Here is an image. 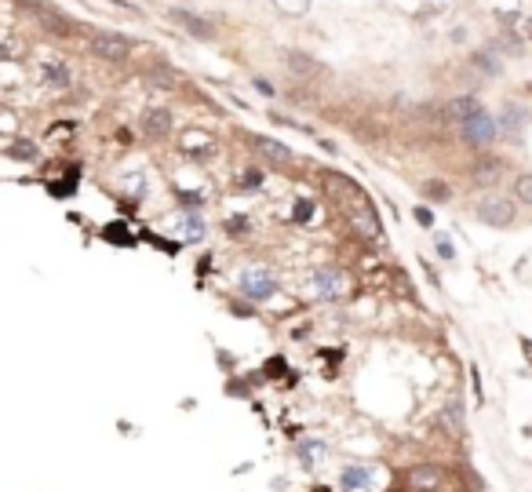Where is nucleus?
Here are the masks:
<instances>
[{
	"label": "nucleus",
	"mask_w": 532,
	"mask_h": 492,
	"mask_svg": "<svg viewBox=\"0 0 532 492\" xmlns=\"http://www.w3.org/2000/svg\"><path fill=\"white\" fill-rule=\"evenodd\" d=\"M310 215H314V204H310V201H299V204H296V212H292L296 223H306Z\"/></svg>",
	"instance_id": "nucleus-29"
},
{
	"label": "nucleus",
	"mask_w": 532,
	"mask_h": 492,
	"mask_svg": "<svg viewBox=\"0 0 532 492\" xmlns=\"http://www.w3.org/2000/svg\"><path fill=\"white\" fill-rule=\"evenodd\" d=\"M263 372H266V376H281V379H288V383H296V372L284 369V358H270V361L263 364Z\"/></svg>",
	"instance_id": "nucleus-24"
},
{
	"label": "nucleus",
	"mask_w": 532,
	"mask_h": 492,
	"mask_svg": "<svg viewBox=\"0 0 532 492\" xmlns=\"http://www.w3.org/2000/svg\"><path fill=\"white\" fill-rule=\"evenodd\" d=\"M273 8L281 15H306L310 11V0H273Z\"/></svg>",
	"instance_id": "nucleus-23"
},
{
	"label": "nucleus",
	"mask_w": 532,
	"mask_h": 492,
	"mask_svg": "<svg viewBox=\"0 0 532 492\" xmlns=\"http://www.w3.org/2000/svg\"><path fill=\"white\" fill-rule=\"evenodd\" d=\"M310 289L317 299H325V303H332V299H340L347 292V277L340 274L335 266H317L314 277H310Z\"/></svg>",
	"instance_id": "nucleus-6"
},
{
	"label": "nucleus",
	"mask_w": 532,
	"mask_h": 492,
	"mask_svg": "<svg viewBox=\"0 0 532 492\" xmlns=\"http://www.w3.org/2000/svg\"><path fill=\"white\" fill-rule=\"evenodd\" d=\"M172 124H175L172 109H146V114H142V135L165 139V135L172 132Z\"/></svg>",
	"instance_id": "nucleus-11"
},
{
	"label": "nucleus",
	"mask_w": 532,
	"mask_h": 492,
	"mask_svg": "<svg viewBox=\"0 0 532 492\" xmlns=\"http://www.w3.org/2000/svg\"><path fill=\"white\" fill-rule=\"evenodd\" d=\"M168 19H172L175 26H183L193 40H215L212 22L201 19V15H193V11H186V8H168Z\"/></svg>",
	"instance_id": "nucleus-7"
},
{
	"label": "nucleus",
	"mask_w": 532,
	"mask_h": 492,
	"mask_svg": "<svg viewBox=\"0 0 532 492\" xmlns=\"http://www.w3.org/2000/svg\"><path fill=\"white\" fill-rule=\"evenodd\" d=\"M296 459H299V463L306 467V470H314V463H317V456L321 452H325V441H321V438H303V441H296Z\"/></svg>",
	"instance_id": "nucleus-14"
},
{
	"label": "nucleus",
	"mask_w": 532,
	"mask_h": 492,
	"mask_svg": "<svg viewBox=\"0 0 532 492\" xmlns=\"http://www.w3.org/2000/svg\"><path fill=\"white\" fill-rule=\"evenodd\" d=\"M33 11H37V19L47 26V33H59V37H70L73 33V22L62 11H52L47 4H33Z\"/></svg>",
	"instance_id": "nucleus-13"
},
{
	"label": "nucleus",
	"mask_w": 532,
	"mask_h": 492,
	"mask_svg": "<svg viewBox=\"0 0 532 492\" xmlns=\"http://www.w3.org/2000/svg\"><path fill=\"white\" fill-rule=\"evenodd\" d=\"M325 176H328V190L343 201V212L350 219V226L358 230L361 237H376V241H379V237H383V223H379L376 204L368 201V194L354 179L340 176V171H325Z\"/></svg>",
	"instance_id": "nucleus-1"
},
{
	"label": "nucleus",
	"mask_w": 532,
	"mask_h": 492,
	"mask_svg": "<svg viewBox=\"0 0 532 492\" xmlns=\"http://www.w3.org/2000/svg\"><path fill=\"white\" fill-rule=\"evenodd\" d=\"M179 230H183V237H190V241H201L208 226H204V219L197 212H183L179 215Z\"/></svg>",
	"instance_id": "nucleus-18"
},
{
	"label": "nucleus",
	"mask_w": 532,
	"mask_h": 492,
	"mask_svg": "<svg viewBox=\"0 0 532 492\" xmlns=\"http://www.w3.org/2000/svg\"><path fill=\"white\" fill-rule=\"evenodd\" d=\"M248 230H252V223H248L245 215H230L227 219V233L230 237H248Z\"/></svg>",
	"instance_id": "nucleus-25"
},
{
	"label": "nucleus",
	"mask_w": 532,
	"mask_h": 492,
	"mask_svg": "<svg viewBox=\"0 0 532 492\" xmlns=\"http://www.w3.org/2000/svg\"><path fill=\"white\" fill-rule=\"evenodd\" d=\"M237 289L245 299H252V303H266V299H273L281 292V284L278 277H273V270L266 266H248V270H241V277H237Z\"/></svg>",
	"instance_id": "nucleus-2"
},
{
	"label": "nucleus",
	"mask_w": 532,
	"mask_h": 492,
	"mask_svg": "<svg viewBox=\"0 0 532 492\" xmlns=\"http://www.w3.org/2000/svg\"><path fill=\"white\" fill-rule=\"evenodd\" d=\"M474 215L481 219L485 226H496V230H503L514 223V204L507 197H499V194H489V197H481L474 204Z\"/></svg>",
	"instance_id": "nucleus-4"
},
{
	"label": "nucleus",
	"mask_w": 532,
	"mask_h": 492,
	"mask_svg": "<svg viewBox=\"0 0 532 492\" xmlns=\"http://www.w3.org/2000/svg\"><path fill=\"white\" fill-rule=\"evenodd\" d=\"M102 237H106V241H117V245H135V237L128 233L124 223H109V226L102 230Z\"/></svg>",
	"instance_id": "nucleus-21"
},
{
	"label": "nucleus",
	"mask_w": 532,
	"mask_h": 492,
	"mask_svg": "<svg viewBox=\"0 0 532 492\" xmlns=\"http://www.w3.org/2000/svg\"><path fill=\"white\" fill-rule=\"evenodd\" d=\"M525 121H529V114H525V109H522V106H514V102H507V109H503V121H499V124H503L507 132H522V128H525Z\"/></svg>",
	"instance_id": "nucleus-19"
},
{
	"label": "nucleus",
	"mask_w": 532,
	"mask_h": 492,
	"mask_svg": "<svg viewBox=\"0 0 532 492\" xmlns=\"http://www.w3.org/2000/svg\"><path fill=\"white\" fill-rule=\"evenodd\" d=\"M416 223H419V226H434V215H430V208H416Z\"/></svg>",
	"instance_id": "nucleus-32"
},
{
	"label": "nucleus",
	"mask_w": 532,
	"mask_h": 492,
	"mask_svg": "<svg viewBox=\"0 0 532 492\" xmlns=\"http://www.w3.org/2000/svg\"><path fill=\"white\" fill-rule=\"evenodd\" d=\"M514 197H518L522 204H532V171L514 179Z\"/></svg>",
	"instance_id": "nucleus-22"
},
{
	"label": "nucleus",
	"mask_w": 532,
	"mask_h": 492,
	"mask_svg": "<svg viewBox=\"0 0 532 492\" xmlns=\"http://www.w3.org/2000/svg\"><path fill=\"white\" fill-rule=\"evenodd\" d=\"M44 84L55 88V91L70 88V70L62 66V62H47V66H44Z\"/></svg>",
	"instance_id": "nucleus-16"
},
{
	"label": "nucleus",
	"mask_w": 532,
	"mask_h": 492,
	"mask_svg": "<svg viewBox=\"0 0 532 492\" xmlns=\"http://www.w3.org/2000/svg\"><path fill=\"white\" fill-rule=\"evenodd\" d=\"M499 171H503V161H496V157H481V161L474 164V179L489 186V183L499 179Z\"/></svg>",
	"instance_id": "nucleus-15"
},
{
	"label": "nucleus",
	"mask_w": 532,
	"mask_h": 492,
	"mask_svg": "<svg viewBox=\"0 0 532 492\" xmlns=\"http://www.w3.org/2000/svg\"><path fill=\"white\" fill-rule=\"evenodd\" d=\"M496 132H499V121L492 114H485V109H478L471 121L459 124V135H463L466 146H492Z\"/></svg>",
	"instance_id": "nucleus-3"
},
{
	"label": "nucleus",
	"mask_w": 532,
	"mask_h": 492,
	"mask_svg": "<svg viewBox=\"0 0 532 492\" xmlns=\"http://www.w3.org/2000/svg\"><path fill=\"white\" fill-rule=\"evenodd\" d=\"M441 423H445L453 434H463V431H466V423H463V405H459L456 398L441 408Z\"/></svg>",
	"instance_id": "nucleus-17"
},
{
	"label": "nucleus",
	"mask_w": 532,
	"mask_h": 492,
	"mask_svg": "<svg viewBox=\"0 0 532 492\" xmlns=\"http://www.w3.org/2000/svg\"><path fill=\"white\" fill-rule=\"evenodd\" d=\"M423 194H427V197L445 201V197H448V186H445V183H427V186H423Z\"/></svg>",
	"instance_id": "nucleus-30"
},
{
	"label": "nucleus",
	"mask_w": 532,
	"mask_h": 492,
	"mask_svg": "<svg viewBox=\"0 0 532 492\" xmlns=\"http://www.w3.org/2000/svg\"><path fill=\"white\" fill-rule=\"evenodd\" d=\"M522 351H525V361L532 364V339H522Z\"/></svg>",
	"instance_id": "nucleus-34"
},
{
	"label": "nucleus",
	"mask_w": 532,
	"mask_h": 492,
	"mask_svg": "<svg viewBox=\"0 0 532 492\" xmlns=\"http://www.w3.org/2000/svg\"><path fill=\"white\" fill-rule=\"evenodd\" d=\"M441 467H434V463H416L409 474H405V485L412 492H438L441 489Z\"/></svg>",
	"instance_id": "nucleus-8"
},
{
	"label": "nucleus",
	"mask_w": 532,
	"mask_h": 492,
	"mask_svg": "<svg viewBox=\"0 0 532 492\" xmlns=\"http://www.w3.org/2000/svg\"><path fill=\"white\" fill-rule=\"evenodd\" d=\"M252 146H255V150H259V153L266 157V161H270V164H281V168H284V164H292V157H296L292 150H288V146H284V142H278V139H270V135H255V139H252Z\"/></svg>",
	"instance_id": "nucleus-10"
},
{
	"label": "nucleus",
	"mask_w": 532,
	"mask_h": 492,
	"mask_svg": "<svg viewBox=\"0 0 532 492\" xmlns=\"http://www.w3.org/2000/svg\"><path fill=\"white\" fill-rule=\"evenodd\" d=\"M179 201H183V212H197L204 204V194H190V190H179Z\"/></svg>",
	"instance_id": "nucleus-26"
},
{
	"label": "nucleus",
	"mask_w": 532,
	"mask_h": 492,
	"mask_svg": "<svg viewBox=\"0 0 532 492\" xmlns=\"http://www.w3.org/2000/svg\"><path fill=\"white\" fill-rule=\"evenodd\" d=\"M372 482H376V470L368 463H347L340 470V489L343 492H365V489H372Z\"/></svg>",
	"instance_id": "nucleus-9"
},
{
	"label": "nucleus",
	"mask_w": 532,
	"mask_h": 492,
	"mask_svg": "<svg viewBox=\"0 0 532 492\" xmlns=\"http://www.w3.org/2000/svg\"><path fill=\"white\" fill-rule=\"evenodd\" d=\"M8 153L15 157V161H37V157H40V150H37V142H29V139H26V142L19 139V142H15V146H11Z\"/></svg>",
	"instance_id": "nucleus-20"
},
{
	"label": "nucleus",
	"mask_w": 532,
	"mask_h": 492,
	"mask_svg": "<svg viewBox=\"0 0 532 492\" xmlns=\"http://www.w3.org/2000/svg\"><path fill=\"white\" fill-rule=\"evenodd\" d=\"M255 88H259V91L266 95V99H270V95H273V84H270V81H255Z\"/></svg>",
	"instance_id": "nucleus-33"
},
{
	"label": "nucleus",
	"mask_w": 532,
	"mask_h": 492,
	"mask_svg": "<svg viewBox=\"0 0 532 492\" xmlns=\"http://www.w3.org/2000/svg\"><path fill=\"white\" fill-rule=\"evenodd\" d=\"M227 394H234V398H248V387L237 383V379H227Z\"/></svg>",
	"instance_id": "nucleus-31"
},
{
	"label": "nucleus",
	"mask_w": 532,
	"mask_h": 492,
	"mask_svg": "<svg viewBox=\"0 0 532 492\" xmlns=\"http://www.w3.org/2000/svg\"><path fill=\"white\" fill-rule=\"evenodd\" d=\"M241 186H245V190H259V186H263V171H259V168H248L245 179H241Z\"/></svg>",
	"instance_id": "nucleus-27"
},
{
	"label": "nucleus",
	"mask_w": 532,
	"mask_h": 492,
	"mask_svg": "<svg viewBox=\"0 0 532 492\" xmlns=\"http://www.w3.org/2000/svg\"><path fill=\"white\" fill-rule=\"evenodd\" d=\"M434 245H438V256H441V259H456V248H453V241H448V237L438 233V237H434Z\"/></svg>",
	"instance_id": "nucleus-28"
},
{
	"label": "nucleus",
	"mask_w": 532,
	"mask_h": 492,
	"mask_svg": "<svg viewBox=\"0 0 532 492\" xmlns=\"http://www.w3.org/2000/svg\"><path fill=\"white\" fill-rule=\"evenodd\" d=\"M91 52L106 62H124L132 55V40L114 33V29H106V33H91Z\"/></svg>",
	"instance_id": "nucleus-5"
},
{
	"label": "nucleus",
	"mask_w": 532,
	"mask_h": 492,
	"mask_svg": "<svg viewBox=\"0 0 532 492\" xmlns=\"http://www.w3.org/2000/svg\"><path fill=\"white\" fill-rule=\"evenodd\" d=\"M481 109V102L474 99V95H459V99H448L445 106V121H453V124H463V121H471L474 114Z\"/></svg>",
	"instance_id": "nucleus-12"
}]
</instances>
